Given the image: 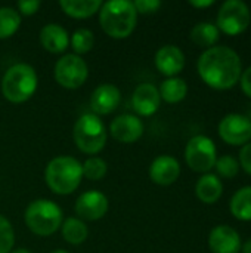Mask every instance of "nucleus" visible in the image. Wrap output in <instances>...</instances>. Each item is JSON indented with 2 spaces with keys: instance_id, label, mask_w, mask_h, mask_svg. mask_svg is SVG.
<instances>
[{
  "instance_id": "14",
  "label": "nucleus",
  "mask_w": 251,
  "mask_h": 253,
  "mask_svg": "<svg viewBox=\"0 0 251 253\" xmlns=\"http://www.w3.org/2000/svg\"><path fill=\"white\" fill-rule=\"evenodd\" d=\"M154 62L163 76L167 79L176 77L185 68V55L180 47L175 44H166L157 50Z\"/></svg>"
},
{
  "instance_id": "30",
  "label": "nucleus",
  "mask_w": 251,
  "mask_h": 253,
  "mask_svg": "<svg viewBox=\"0 0 251 253\" xmlns=\"http://www.w3.org/2000/svg\"><path fill=\"white\" fill-rule=\"evenodd\" d=\"M133 6L138 13L151 15V13L158 12V9L163 6V3L160 0H136V1H133Z\"/></svg>"
},
{
  "instance_id": "23",
  "label": "nucleus",
  "mask_w": 251,
  "mask_h": 253,
  "mask_svg": "<svg viewBox=\"0 0 251 253\" xmlns=\"http://www.w3.org/2000/svg\"><path fill=\"white\" fill-rule=\"evenodd\" d=\"M229 211L238 221H251V185L240 188L232 196Z\"/></svg>"
},
{
  "instance_id": "18",
  "label": "nucleus",
  "mask_w": 251,
  "mask_h": 253,
  "mask_svg": "<svg viewBox=\"0 0 251 253\" xmlns=\"http://www.w3.org/2000/svg\"><path fill=\"white\" fill-rule=\"evenodd\" d=\"M40 43L50 53H62L70 46V34L59 24H47L40 30Z\"/></svg>"
},
{
  "instance_id": "24",
  "label": "nucleus",
  "mask_w": 251,
  "mask_h": 253,
  "mask_svg": "<svg viewBox=\"0 0 251 253\" xmlns=\"http://www.w3.org/2000/svg\"><path fill=\"white\" fill-rule=\"evenodd\" d=\"M61 233L67 243L75 246V245H81L83 242H86L89 236V228L86 222L78 218H67L65 221H62Z\"/></svg>"
},
{
  "instance_id": "37",
  "label": "nucleus",
  "mask_w": 251,
  "mask_h": 253,
  "mask_svg": "<svg viewBox=\"0 0 251 253\" xmlns=\"http://www.w3.org/2000/svg\"><path fill=\"white\" fill-rule=\"evenodd\" d=\"M50 253H68L67 251H62V249H56V251H52Z\"/></svg>"
},
{
  "instance_id": "10",
  "label": "nucleus",
  "mask_w": 251,
  "mask_h": 253,
  "mask_svg": "<svg viewBox=\"0 0 251 253\" xmlns=\"http://www.w3.org/2000/svg\"><path fill=\"white\" fill-rule=\"evenodd\" d=\"M217 132L228 145L243 147L251 142V120L238 113L228 114L220 120Z\"/></svg>"
},
{
  "instance_id": "29",
  "label": "nucleus",
  "mask_w": 251,
  "mask_h": 253,
  "mask_svg": "<svg viewBox=\"0 0 251 253\" xmlns=\"http://www.w3.org/2000/svg\"><path fill=\"white\" fill-rule=\"evenodd\" d=\"M15 245V231L10 222L0 215V253H10Z\"/></svg>"
},
{
  "instance_id": "28",
  "label": "nucleus",
  "mask_w": 251,
  "mask_h": 253,
  "mask_svg": "<svg viewBox=\"0 0 251 253\" xmlns=\"http://www.w3.org/2000/svg\"><path fill=\"white\" fill-rule=\"evenodd\" d=\"M215 169L217 172V175H220L222 178L226 179H232L238 175L240 172V163L235 157L232 156H222L216 160Z\"/></svg>"
},
{
  "instance_id": "1",
  "label": "nucleus",
  "mask_w": 251,
  "mask_h": 253,
  "mask_svg": "<svg viewBox=\"0 0 251 253\" xmlns=\"http://www.w3.org/2000/svg\"><path fill=\"white\" fill-rule=\"evenodd\" d=\"M197 70L207 86L216 90H228L240 82L243 64L232 47L213 46L200 55Z\"/></svg>"
},
{
  "instance_id": "34",
  "label": "nucleus",
  "mask_w": 251,
  "mask_h": 253,
  "mask_svg": "<svg viewBox=\"0 0 251 253\" xmlns=\"http://www.w3.org/2000/svg\"><path fill=\"white\" fill-rule=\"evenodd\" d=\"M189 4L192 6V7H197V9H203V7H210V6H213L215 4V0H192V1H189Z\"/></svg>"
},
{
  "instance_id": "35",
  "label": "nucleus",
  "mask_w": 251,
  "mask_h": 253,
  "mask_svg": "<svg viewBox=\"0 0 251 253\" xmlns=\"http://www.w3.org/2000/svg\"><path fill=\"white\" fill-rule=\"evenodd\" d=\"M241 252L243 253H251V239H249L243 246H241Z\"/></svg>"
},
{
  "instance_id": "9",
  "label": "nucleus",
  "mask_w": 251,
  "mask_h": 253,
  "mask_svg": "<svg viewBox=\"0 0 251 253\" xmlns=\"http://www.w3.org/2000/svg\"><path fill=\"white\" fill-rule=\"evenodd\" d=\"M53 74L59 86L65 89H78L89 77V67L81 56L67 53L56 61Z\"/></svg>"
},
{
  "instance_id": "19",
  "label": "nucleus",
  "mask_w": 251,
  "mask_h": 253,
  "mask_svg": "<svg viewBox=\"0 0 251 253\" xmlns=\"http://www.w3.org/2000/svg\"><path fill=\"white\" fill-rule=\"evenodd\" d=\"M195 194L200 202L206 205H215L223 194V184L217 175L204 173L195 184Z\"/></svg>"
},
{
  "instance_id": "33",
  "label": "nucleus",
  "mask_w": 251,
  "mask_h": 253,
  "mask_svg": "<svg viewBox=\"0 0 251 253\" xmlns=\"http://www.w3.org/2000/svg\"><path fill=\"white\" fill-rule=\"evenodd\" d=\"M240 84H241L243 92H244L249 98H251V65L247 70L243 71L241 79H240Z\"/></svg>"
},
{
  "instance_id": "17",
  "label": "nucleus",
  "mask_w": 251,
  "mask_h": 253,
  "mask_svg": "<svg viewBox=\"0 0 251 253\" xmlns=\"http://www.w3.org/2000/svg\"><path fill=\"white\" fill-rule=\"evenodd\" d=\"M180 175V165L172 156H160L154 159L149 166V178L154 184L167 187L178 181Z\"/></svg>"
},
{
  "instance_id": "25",
  "label": "nucleus",
  "mask_w": 251,
  "mask_h": 253,
  "mask_svg": "<svg viewBox=\"0 0 251 253\" xmlns=\"http://www.w3.org/2000/svg\"><path fill=\"white\" fill-rule=\"evenodd\" d=\"M21 25V15L16 9L3 6L0 7V40L12 37Z\"/></svg>"
},
{
  "instance_id": "11",
  "label": "nucleus",
  "mask_w": 251,
  "mask_h": 253,
  "mask_svg": "<svg viewBox=\"0 0 251 253\" xmlns=\"http://www.w3.org/2000/svg\"><path fill=\"white\" fill-rule=\"evenodd\" d=\"M109 202L108 197L101 191H86L83 193L74 205V211L81 221H99L108 212Z\"/></svg>"
},
{
  "instance_id": "36",
  "label": "nucleus",
  "mask_w": 251,
  "mask_h": 253,
  "mask_svg": "<svg viewBox=\"0 0 251 253\" xmlns=\"http://www.w3.org/2000/svg\"><path fill=\"white\" fill-rule=\"evenodd\" d=\"M10 253H33V252H30L28 249H16V251H13V252H10Z\"/></svg>"
},
{
  "instance_id": "26",
  "label": "nucleus",
  "mask_w": 251,
  "mask_h": 253,
  "mask_svg": "<svg viewBox=\"0 0 251 253\" xmlns=\"http://www.w3.org/2000/svg\"><path fill=\"white\" fill-rule=\"evenodd\" d=\"M70 44L75 55H84L95 46V34L89 28H78L70 37Z\"/></svg>"
},
{
  "instance_id": "5",
  "label": "nucleus",
  "mask_w": 251,
  "mask_h": 253,
  "mask_svg": "<svg viewBox=\"0 0 251 253\" xmlns=\"http://www.w3.org/2000/svg\"><path fill=\"white\" fill-rule=\"evenodd\" d=\"M62 209L52 200L37 199L31 202L24 213L28 230L40 237L55 234L62 225Z\"/></svg>"
},
{
  "instance_id": "7",
  "label": "nucleus",
  "mask_w": 251,
  "mask_h": 253,
  "mask_svg": "<svg viewBox=\"0 0 251 253\" xmlns=\"http://www.w3.org/2000/svg\"><path fill=\"white\" fill-rule=\"evenodd\" d=\"M185 160L191 170L198 173H209L217 160L215 142L206 135L192 136L185 147Z\"/></svg>"
},
{
  "instance_id": "6",
  "label": "nucleus",
  "mask_w": 251,
  "mask_h": 253,
  "mask_svg": "<svg viewBox=\"0 0 251 253\" xmlns=\"http://www.w3.org/2000/svg\"><path fill=\"white\" fill-rule=\"evenodd\" d=\"M72 138L81 153L95 156L107 144V129L104 122L93 113L83 114L74 125Z\"/></svg>"
},
{
  "instance_id": "4",
  "label": "nucleus",
  "mask_w": 251,
  "mask_h": 253,
  "mask_svg": "<svg viewBox=\"0 0 251 253\" xmlns=\"http://www.w3.org/2000/svg\"><path fill=\"white\" fill-rule=\"evenodd\" d=\"M38 77L36 70L28 64H15L7 68L1 79V93L12 104L28 101L37 90Z\"/></svg>"
},
{
  "instance_id": "27",
  "label": "nucleus",
  "mask_w": 251,
  "mask_h": 253,
  "mask_svg": "<svg viewBox=\"0 0 251 253\" xmlns=\"http://www.w3.org/2000/svg\"><path fill=\"white\" fill-rule=\"evenodd\" d=\"M81 169H83V176L87 178L89 181H101L108 172V165L104 159L98 156H92L84 163H81Z\"/></svg>"
},
{
  "instance_id": "20",
  "label": "nucleus",
  "mask_w": 251,
  "mask_h": 253,
  "mask_svg": "<svg viewBox=\"0 0 251 253\" xmlns=\"http://www.w3.org/2000/svg\"><path fill=\"white\" fill-rule=\"evenodd\" d=\"M61 9L71 18L86 19L101 10V0H61Z\"/></svg>"
},
{
  "instance_id": "16",
  "label": "nucleus",
  "mask_w": 251,
  "mask_h": 253,
  "mask_svg": "<svg viewBox=\"0 0 251 253\" xmlns=\"http://www.w3.org/2000/svg\"><path fill=\"white\" fill-rule=\"evenodd\" d=\"M209 246L213 253H240L243 242L232 227L217 225L210 231Z\"/></svg>"
},
{
  "instance_id": "12",
  "label": "nucleus",
  "mask_w": 251,
  "mask_h": 253,
  "mask_svg": "<svg viewBox=\"0 0 251 253\" xmlns=\"http://www.w3.org/2000/svg\"><path fill=\"white\" fill-rule=\"evenodd\" d=\"M109 133L118 142L133 144L143 135V123L138 116L121 114L111 122Z\"/></svg>"
},
{
  "instance_id": "21",
  "label": "nucleus",
  "mask_w": 251,
  "mask_h": 253,
  "mask_svg": "<svg viewBox=\"0 0 251 253\" xmlns=\"http://www.w3.org/2000/svg\"><path fill=\"white\" fill-rule=\"evenodd\" d=\"M189 37L197 46L210 49L217 43L220 37V31L213 22H198L197 25L192 27Z\"/></svg>"
},
{
  "instance_id": "31",
  "label": "nucleus",
  "mask_w": 251,
  "mask_h": 253,
  "mask_svg": "<svg viewBox=\"0 0 251 253\" xmlns=\"http://www.w3.org/2000/svg\"><path fill=\"white\" fill-rule=\"evenodd\" d=\"M40 6H41L40 0H21L16 3V10L19 15L31 16L40 9Z\"/></svg>"
},
{
  "instance_id": "13",
  "label": "nucleus",
  "mask_w": 251,
  "mask_h": 253,
  "mask_svg": "<svg viewBox=\"0 0 251 253\" xmlns=\"http://www.w3.org/2000/svg\"><path fill=\"white\" fill-rule=\"evenodd\" d=\"M121 101V92L117 86L105 83L98 86L90 96V108L95 116H107L117 110Z\"/></svg>"
},
{
  "instance_id": "22",
  "label": "nucleus",
  "mask_w": 251,
  "mask_h": 253,
  "mask_svg": "<svg viewBox=\"0 0 251 253\" xmlns=\"http://www.w3.org/2000/svg\"><path fill=\"white\" fill-rule=\"evenodd\" d=\"M158 92L161 99L167 104H178L185 99L188 93V84L180 77H169L161 83Z\"/></svg>"
},
{
  "instance_id": "8",
  "label": "nucleus",
  "mask_w": 251,
  "mask_h": 253,
  "mask_svg": "<svg viewBox=\"0 0 251 253\" xmlns=\"http://www.w3.org/2000/svg\"><path fill=\"white\" fill-rule=\"evenodd\" d=\"M250 21V9L244 1L228 0L220 6L217 12L216 27L226 36H238L249 28Z\"/></svg>"
},
{
  "instance_id": "32",
  "label": "nucleus",
  "mask_w": 251,
  "mask_h": 253,
  "mask_svg": "<svg viewBox=\"0 0 251 253\" xmlns=\"http://www.w3.org/2000/svg\"><path fill=\"white\" fill-rule=\"evenodd\" d=\"M240 168L244 169V172H247L249 175H251V142L243 145L241 151H240Z\"/></svg>"
},
{
  "instance_id": "2",
  "label": "nucleus",
  "mask_w": 251,
  "mask_h": 253,
  "mask_svg": "<svg viewBox=\"0 0 251 253\" xmlns=\"http://www.w3.org/2000/svg\"><path fill=\"white\" fill-rule=\"evenodd\" d=\"M99 22L105 34L112 39H127L136 28L138 12L133 1L111 0L102 3L99 10Z\"/></svg>"
},
{
  "instance_id": "15",
  "label": "nucleus",
  "mask_w": 251,
  "mask_h": 253,
  "mask_svg": "<svg viewBox=\"0 0 251 253\" xmlns=\"http://www.w3.org/2000/svg\"><path fill=\"white\" fill-rule=\"evenodd\" d=\"M161 104V96L158 89L151 83L139 84L132 95V107L136 114L148 117L158 111Z\"/></svg>"
},
{
  "instance_id": "3",
  "label": "nucleus",
  "mask_w": 251,
  "mask_h": 253,
  "mask_svg": "<svg viewBox=\"0 0 251 253\" xmlns=\"http://www.w3.org/2000/svg\"><path fill=\"white\" fill-rule=\"evenodd\" d=\"M83 179L81 163L71 156H59L52 159L44 169V181L47 187L59 196L74 193Z\"/></svg>"
}]
</instances>
